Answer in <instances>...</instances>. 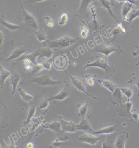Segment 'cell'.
<instances>
[{
	"mask_svg": "<svg viewBox=\"0 0 139 148\" xmlns=\"http://www.w3.org/2000/svg\"><path fill=\"white\" fill-rule=\"evenodd\" d=\"M133 103L130 101H127L126 103H122L117 106V113L120 116L129 118L134 123L136 124L138 121L139 113L138 111L131 112Z\"/></svg>",
	"mask_w": 139,
	"mask_h": 148,
	"instance_id": "cell-1",
	"label": "cell"
},
{
	"mask_svg": "<svg viewBox=\"0 0 139 148\" xmlns=\"http://www.w3.org/2000/svg\"><path fill=\"white\" fill-rule=\"evenodd\" d=\"M107 57L105 56L102 58L97 57L96 61L93 62L88 63L85 66L83 69H87L88 68L90 67H97L102 68L105 70L106 72V77L108 79L109 77L112 76L116 72L114 67L109 65L107 63Z\"/></svg>",
	"mask_w": 139,
	"mask_h": 148,
	"instance_id": "cell-2",
	"label": "cell"
},
{
	"mask_svg": "<svg viewBox=\"0 0 139 148\" xmlns=\"http://www.w3.org/2000/svg\"><path fill=\"white\" fill-rule=\"evenodd\" d=\"M77 40L69 36H64L55 40L49 41L47 40L45 42L47 47L51 48L66 49L72 45L76 42Z\"/></svg>",
	"mask_w": 139,
	"mask_h": 148,
	"instance_id": "cell-3",
	"label": "cell"
},
{
	"mask_svg": "<svg viewBox=\"0 0 139 148\" xmlns=\"http://www.w3.org/2000/svg\"><path fill=\"white\" fill-rule=\"evenodd\" d=\"M114 52H116L118 54L121 53H124L123 51L121 49L120 46H108L103 43L99 44L92 50L91 51V52L92 53L95 54L96 53H101L105 55L106 57H108L112 53Z\"/></svg>",
	"mask_w": 139,
	"mask_h": 148,
	"instance_id": "cell-4",
	"label": "cell"
},
{
	"mask_svg": "<svg viewBox=\"0 0 139 148\" xmlns=\"http://www.w3.org/2000/svg\"><path fill=\"white\" fill-rule=\"evenodd\" d=\"M30 84L36 86H54L61 85L63 83L61 81L53 80L49 75H43L40 76L35 77L29 82Z\"/></svg>",
	"mask_w": 139,
	"mask_h": 148,
	"instance_id": "cell-5",
	"label": "cell"
},
{
	"mask_svg": "<svg viewBox=\"0 0 139 148\" xmlns=\"http://www.w3.org/2000/svg\"><path fill=\"white\" fill-rule=\"evenodd\" d=\"M20 11L22 18L26 23L28 24L29 26L34 29L35 30L40 29L38 22L34 16L33 14L27 11L23 5H21Z\"/></svg>",
	"mask_w": 139,
	"mask_h": 148,
	"instance_id": "cell-6",
	"label": "cell"
},
{
	"mask_svg": "<svg viewBox=\"0 0 139 148\" xmlns=\"http://www.w3.org/2000/svg\"><path fill=\"white\" fill-rule=\"evenodd\" d=\"M69 75L72 84L77 89L80 91L83 92L87 95L91 96L94 99H99V98L93 95H92L89 93L86 90V85L85 81L84 79L82 78L79 76H73L71 75Z\"/></svg>",
	"mask_w": 139,
	"mask_h": 148,
	"instance_id": "cell-7",
	"label": "cell"
},
{
	"mask_svg": "<svg viewBox=\"0 0 139 148\" xmlns=\"http://www.w3.org/2000/svg\"><path fill=\"white\" fill-rule=\"evenodd\" d=\"M77 138L79 141L90 144L93 147H94L95 145L101 139V138L98 137L95 135L85 131L77 137Z\"/></svg>",
	"mask_w": 139,
	"mask_h": 148,
	"instance_id": "cell-8",
	"label": "cell"
},
{
	"mask_svg": "<svg viewBox=\"0 0 139 148\" xmlns=\"http://www.w3.org/2000/svg\"><path fill=\"white\" fill-rule=\"evenodd\" d=\"M93 103L89 98L85 103L80 107L78 112V116L82 119L86 118H89L92 114V109L93 107Z\"/></svg>",
	"mask_w": 139,
	"mask_h": 148,
	"instance_id": "cell-9",
	"label": "cell"
},
{
	"mask_svg": "<svg viewBox=\"0 0 139 148\" xmlns=\"http://www.w3.org/2000/svg\"><path fill=\"white\" fill-rule=\"evenodd\" d=\"M93 1L94 0H82L78 11L75 16L81 19L88 18L89 13L87 10L88 8Z\"/></svg>",
	"mask_w": 139,
	"mask_h": 148,
	"instance_id": "cell-10",
	"label": "cell"
},
{
	"mask_svg": "<svg viewBox=\"0 0 139 148\" xmlns=\"http://www.w3.org/2000/svg\"><path fill=\"white\" fill-rule=\"evenodd\" d=\"M129 138V134L127 132L123 131L118 133L114 143V147L116 148H125L126 141Z\"/></svg>",
	"mask_w": 139,
	"mask_h": 148,
	"instance_id": "cell-11",
	"label": "cell"
},
{
	"mask_svg": "<svg viewBox=\"0 0 139 148\" xmlns=\"http://www.w3.org/2000/svg\"><path fill=\"white\" fill-rule=\"evenodd\" d=\"M109 99L114 106H119L124 103L123 96L122 92L120 88L118 87L114 92H111Z\"/></svg>",
	"mask_w": 139,
	"mask_h": 148,
	"instance_id": "cell-12",
	"label": "cell"
},
{
	"mask_svg": "<svg viewBox=\"0 0 139 148\" xmlns=\"http://www.w3.org/2000/svg\"><path fill=\"white\" fill-rule=\"evenodd\" d=\"M59 119L61 123L62 130L65 132H75L78 130L77 124L74 122L70 121L63 119V118L57 116Z\"/></svg>",
	"mask_w": 139,
	"mask_h": 148,
	"instance_id": "cell-13",
	"label": "cell"
},
{
	"mask_svg": "<svg viewBox=\"0 0 139 148\" xmlns=\"http://www.w3.org/2000/svg\"><path fill=\"white\" fill-rule=\"evenodd\" d=\"M30 51L28 50L25 47H21L17 48L14 50L12 53V54L10 55L9 58H8L4 59L3 60L6 62H10V61L13 60H16V59H19L21 57L23 56V55L25 53Z\"/></svg>",
	"mask_w": 139,
	"mask_h": 148,
	"instance_id": "cell-14",
	"label": "cell"
},
{
	"mask_svg": "<svg viewBox=\"0 0 139 148\" xmlns=\"http://www.w3.org/2000/svg\"><path fill=\"white\" fill-rule=\"evenodd\" d=\"M90 8L92 13L93 16L94 18V19L90 22L89 23H88V27L89 28L90 30L92 32H97L99 31L100 29V24L99 22L96 19V14H95L96 12V8L92 5H90Z\"/></svg>",
	"mask_w": 139,
	"mask_h": 148,
	"instance_id": "cell-15",
	"label": "cell"
},
{
	"mask_svg": "<svg viewBox=\"0 0 139 148\" xmlns=\"http://www.w3.org/2000/svg\"><path fill=\"white\" fill-rule=\"evenodd\" d=\"M20 80L21 77L17 72H14L10 76V82L13 88V90L12 93V96L14 95L17 91V88Z\"/></svg>",
	"mask_w": 139,
	"mask_h": 148,
	"instance_id": "cell-16",
	"label": "cell"
},
{
	"mask_svg": "<svg viewBox=\"0 0 139 148\" xmlns=\"http://www.w3.org/2000/svg\"><path fill=\"white\" fill-rule=\"evenodd\" d=\"M118 126L117 125H114L111 126L105 127L98 130H95L92 134L94 135L105 134H110L114 132H115L118 131Z\"/></svg>",
	"mask_w": 139,
	"mask_h": 148,
	"instance_id": "cell-17",
	"label": "cell"
},
{
	"mask_svg": "<svg viewBox=\"0 0 139 148\" xmlns=\"http://www.w3.org/2000/svg\"><path fill=\"white\" fill-rule=\"evenodd\" d=\"M77 127L79 130H81L92 134H93L95 131L92 128L88 121L86 119H82L79 124L77 125Z\"/></svg>",
	"mask_w": 139,
	"mask_h": 148,
	"instance_id": "cell-18",
	"label": "cell"
},
{
	"mask_svg": "<svg viewBox=\"0 0 139 148\" xmlns=\"http://www.w3.org/2000/svg\"><path fill=\"white\" fill-rule=\"evenodd\" d=\"M42 126L44 128L50 129L56 132H63L62 130L61 123L60 121L55 120L52 123H47L43 125Z\"/></svg>",
	"mask_w": 139,
	"mask_h": 148,
	"instance_id": "cell-19",
	"label": "cell"
},
{
	"mask_svg": "<svg viewBox=\"0 0 139 148\" xmlns=\"http://www.w3.org/2000/svg\"><path fill=\"white\" fill-rule=\"evenodd\" d=\"M67 87L63 89L59 93L55 96H52L50 97L47 98L48 101H50L56 99L59 101H62L65 99L70 96V92L69 91V89Z\"/></svg>",
	"mask_w": 139,
	"mask_h": 148,
	"instance_id": "cell-20",
	"label": "cell"
},
{
	"mask_svg": "<svg viewBox=\"0 0 139 148\" xmlns=\"http://www.w3.org/2000/svg\"><path fill=\"white\" fill-rule=\"evenodd\" d=\"M0 70H1L0 86L1 88H3L5 86L6 80L10 76L11 74L10 72L6 69L1 64L0 65Z\"/></svg>",
	"mask_w": 139,
	"mask_h": 148,
	"instance_id": "cell-21",
	"label": "cell"
},
{
	"mask_svg": "<svg viewBox=\"0 0 139 148\" xmlns=\"http://www.w3.org/2000/svg\"><path fill=\"white\" fill-rule=\"evenodd\" d=\"M99 1L101 6L103 8L107 9L109 13L111 16L113 18L116 20V21L118 22L116 16L115 15L113 12L112 7L114 5L112 4V3L109 0H99Z\"/></svg>",
	"mask_w": 139,
	"mask_h": 148,
	"instance_id": "cell-22",
	"label": "cell"
},
{
	"mask_svg": "<svg viewBox=\"0 0 139 148\" xmlns=\"http://www.w3.org/2000/svg\"><path fill=\"white\" fill-rule=\"evenodd\" d=\"M98 81L102 86L107 89L111 92H114L117 88L118 87V86L116 85L115 84L110 81L108 80L107 79H100L98 80Z\"/></svg>",
	"mask_w": 139,
	"mask_h": 148,
	"instance_id": "cell-23",
	"label": "cell"
},
{
	"mask_svg": "<svg viewBox=\"0 0 139 148\" xmlns=\"http://www.w3.org/2000/svg\"><path fill=\"white\" fill-rule=\"evenodd\" d=\"M39 50L40 53L39 59L44 57L47 58L48 59H50L54 55V51H53L52 49L47 46L44 47L39 48Z\"/></svg>",
	"mask_w": 139,
	"mask_h": 148,
	"instance_id": "cell-24",
	"label": "cell"
},
{
	"mask_svg": "<svg viewBox=\"0 0 139 148\" xmlns=\"http://www.w3.org/2000/svg\"><path fill=\"white\" fill-rule=\"evenodd\" d=\"M0 23L7 29L11 31H15L21 28V26L9 23L5 19L4 15L1 16Z\"/></svg>",
	"mask_w": 139,
	"mask_h": 148,
	"instance_id": "cell-25",
	"label": "cell"
},
{
	"mask_svg": "<svg viewBox=\"0 0 139 148\" xmlns=\"http://www.w3.org/2000/svg\"><path fill=\"white\" fill-rule=\"evenodd\" d=\"M17 91L23 99L27 102H30L34 99L33 96L25 92L21 88H18Z\"/></svg>",
	"mask_w": 139,
	"mask_h": 148,
	"instance_id": "cell-26",
	"label": "cell"
},
{
	"mask_svg": "<svg viewBox=\"0 0 139 148\" xmlns=\"http://www.w3.org/2000/svg\"><path fill=\"white\" fill-rule=\"evenodd\" d=\"M139 17V10H135L133 8L132 10L130 12L128 15L125 17L123 18V21H127L129 23H131L133 20L135 18Z\"/></svg>",
	"mask_w": 139,
	"mask_h": 148,
	"instance_id": "cell-27",
	"label": "cell"
},
{
	"mask_svg": "<svg viewBox=\"0 0 139 148\" xmlns=\"http://www.w3.org/2000/svg\"><path fill=\"white\" fill-rule=\"evenodd\" d=\"M40 55L39 51L38 49L36 51L33 53H32L23 56L19 59V61L22 60L23 59L25 58H28L30 59L31 60H32L35 65H36L38 63L36 61L37 57L40 56Z\"/></svg>",
	"mask_w": 139,
	"mask_h": 148,
	"instance_id": "cell-28",
	"label": "cell"
},
{
	"mask_svg": "<svg viewBox=\"0 0 139 148\" xmlns=\"http://www.w3.org/2000/svg\"><path fill=\"white\" fill-rule=\"evenodd\" d=\"M22 60L25 70L27 71H33L35 65L32 61L28 58H25Z\"/></svg>",
	"mask_w": 139,
	"mask_h": 148,
	"instance_id": "cell-29",
	"label": "cell"
},
{
	"mask_svg": "<svg viewBox=\"0 0 139 148\" xmlns=\"http://www.w3.org/2000/svg\"><path fill=\"white\" fill-rule=\"evenodd\" d=\"M36 105L33 104L31 105L30 109H29L28 118H27L26 121L25 125H27L30 123L32 119L34 118V116L35 115L36 112Z\"/></svg>",
	"mask_w": 139,
	"mask_h": 148,
	"instance_id": "cell-30",
	"label": "cell"
},
{
	"mask_svg": "<svg viewBox=\"0 0 139 148\" xmlns=\"http://www.w3.org/2000/svg\"><path fill=\"white\" fill-rule=\"evenodd\" d=\"M133 5L131 3L127 1L124 3L122 9V14L123 16V18L125 17L130 12L133 8Z\"/></svg>",
	"mask_w": 139,
	"mask_h": 148,
	"instance_id": "cell-31",
	"label": "cell"
},
{
	"mask_svg": "<svg viewBox=\"0 0 139 148\" xmlns=\"http://www.w3.org/2000/svg\"><path fill=\"white\" fill-rule=\"evenodd\" d=\"M34 33L36 36L37 38L40 42L46 41L47 39L46 33L44 31L39 29L38 30H35Z\"/></svg>",
	"mask_w": 139,
	"mask_h": 148,
	"instance_id": "cell-32",
	"label": "cell"
},
{
	"mask_svg": "<svg viewBox=\"0 0 139 148\" xmlns=\"http://www.w3.org/2000/svg\"><path fill=\"white\" fill-rule=\"evenodd\" d=\"M123 94L127 97V101H130L131 98L133 95V90L131 88H120Z\"/></svg>",
	"mask_w": 139,
	"mask_h": 148,
	"instance_id": "cell-33",
	"label": "cell"
},
{
	"mask_svg": "<svg viewBox=\"0 0 139 148\" xmlns=\"http://www.w3.org/2000/svg\"><path fill=\"white\" fill-rule=\"evenodd\" d=\"M90 29L88 27L82 26L80 28V36L82 38L85 39L88 36Z\"/></svg>",
	"mask_w": 139,
	"mask_h": 148,
	"instance_id": "cell-34",
	"label": "cell"
},
{
	"mask_svg": "<svg viewBox=\"0 0 139 148\" xmlns=\"http://www.w3.org/2000/svg\"><path fill=\"white\" fill-rule=\"evenodd\" d=\"M68 15L67 13L65 12L60 17L58 21V24L60 26H63L66 24L68 21Z\"/></svg>",
	"mask_w": 139,
	"mask_h": 148,
	"instance_id": "cell-35",
	"label": "cell"
},
{
	"mask_svg": "<svg viewBox=\"0 0 139 148\" xmlns=\"http://www.w3.org/2000/svg\"><path fill=\"white\" fill-rule=\"evenodd\" d=\"M85 77L88 84L90 86H93L94 85L95 79L92 76V75L89 74H87L85 75Z\"/></svg>",
	"mask_w": 139,
	"mask_h": 148,
	"instance_id": "cell-36",
	"label": "cell"
},
{
	"mask_svg": "<svg viewBox=\"0 0 139 148\" xmlns=\"http://www.w3.org/2000/svg\"><path fill=\"white\" fill-rule=\"evenodd\" d=\"M45 20L47 25L49 27L52 28L54 26V21L50 17L48 16H45Z\"/></svg>",
	"mask_w": 139,
	"mask_h": 148,
	"instance_id": "cell-37",
	"label": "cell"
},
{
	"mask_svg": "<svg viewBox=\"0 0 139 148\" xmlns=\"http://www.w3.org/2000/svg\"><path fill=\"white\" fill-rule=\"evenodd\" d=\"M128 83L134 85L139 89V77H133L128 81Z\"/></svg>",
	"mask_w": 139,
	"mask_h": 148,
	"instance_id": "cell-38",
	"label": "cell"
},
{
	"mask_svg": "<svg viewBox=\"0 0 139 148\" xmlns=\"http://www.w3.org/2000/svg\"><path fill=\"white\" fill-rule=\"evenodd\" d=\"M44 69V67L43 64L38 63L36 64L35 65L34 68V69L32 72L34 73H37L41 72Z\"/></svg>",
	"mask_w": 139,
	"mask_h": 148,
	"instance_id": "cell-39",
	"label": "cell"
},
{
	"mask_svg": "<svg viewBox=\"0 0 139 148\" xmlns=\"http://www.w3.org/2000/svg\"><path fill=\"white\" fill-rule=\"evenodd\" d=\"M44 69H46V70H50L52 68V62L51 61H49V60L45 61L42 63Z\"/></svg>",
	"mask_w": 139,
	"mask_h": 148,
	"instance_id": "cell-40",
	"label": "cell"
},
{
	"mask_svg": "<svg viewBox=\"0 0 139 148\" xmlns=\"http://www.w3.org/2000/svg\"><path fill=\"white\" fill-rule=\"evenodd\" d=\"M103 148H112V143L109 140L106 139L104 141L102 144Z\"/></svg>",
	"mask_w": 139,
	"mask_h": 148,
	"instance_id": "cell-41",
	"label": "cell"
},
{
	"mask_svg": "<svg viewBox=\"0 0 139 148\" xmlns=\"http://www.w3.org/2000/svg\"><path fill=\"white\" fill-rule=\"evenodd\" d=\"M49 105V101L47 100L46 99L40 105L39 108V109H46L48 108Z\"/></svg>",
	"mask_w": 139,
	"mask_h": 148,
	"instance_id": "cell-42",
	"label": "cell"
},
{
	"mask_svg": "<svg viewBox=\"0 0 139 148\" xmlns=\"http://www.w3.org/2000/svg\"><path fill=\"white\" fill-rule=\"evenodd\" d=\"M117 27L119 29L121 32L123 33V34H125L126 32L125 29L122 23H120L119 22H118V23L117 24Z\"/></svg>",
	"mask_w": 139,
	"mask_h": 148,
	"instance_id": "cell-43",
	"label": "cell"
},
{
	"mask_svg": "<svg viewBox=\"0 0 139 148\" xmlns=\"http://www.w3.org/2000/svg\"><path fill=\"white\" fill-rule=\"evenodd\" d=\"M136 48L137 50L136 51L133 52L132 54L133 56H139V45H136ZM137 66L139 65V61L136 64Z\"/></svg>",
	"mask_w": 139,
	"mask_h": 148,
	"instance_id": "cell-44",
	"label": "cell"
},
{
	"mask_svg": "<svg viewBox=\"0 0 139 148\" xmlns=\"http://www.w3.org/2000/svg\"><path fill=\"white\" fill-rule=\"evenodd\" d=\"M121 32L120 31L119 29L117 27L116 28L113 30L112 32V34L113 36H116L117 35L119 34Z\"/></svg>",
	"mask_w": 139,
	"mask_h": 148,
	"instance_id": "cell-45",
	"label": "cell"
},
{
	"mask_svg": "<svg viewBox=\"0 0 139 148\" xmlns=\"http://www.w3.org/2000/svg\"><path fill=\"white\" fill-rule=\"evenodd\" d=\"M4 40V37L2 31H1L0 32V46H1V47H2V44L3 43Z\"/></svg>",
	"mask_w": 139,
	"mask_h": 148,
	"instance_id": "cell-46",
	"label": "cell"
},
{
	"mask_svg": "<svg viewBox=\"0 0 139 148\" xmlns=\"http://www.w3.org/2000/svg\"><path fill=\"white\" fill-rule=\"evenodd\" d=\"M128 1L133 5H136L139 8V0H128Z\"/></svg>",
	"mask_w": 139,
	"mask_h": 148,
	"instance_id": "cell-47",
	"label": "cell"
},
{
	"mask_svg": "<svg viewBox=\"0 0 139 148\" xmlns=\"http://www.w3.org/2000/svg\"><path fill=\"white\" fill-rule=\"evenodd\" d=\"M44 1L45 0H26V2L30 4L41 2L43 1Z\"/></svg>",
	"mask_w": 139,
	"mask_h": 148,
	"instance_id": "cell-48",
	"label": "cell"
},
{
	"mask_svg": "<svg viewBox=\"0 0 139 148\" xmlns=\"http://www.w3.org/2000/svg\"><path fill=\"white\" fill-rule=\"evenodd\" d=\"M27 147L28 148H33L34 147L33 143L32 142H29L26 145Z\"/></svg>",
	"mask_w": 139,
	"mask_h": 148,
	"instance_id": "cell-49",
	"label": "cell"
},
{
	"mask_svg": "<svg viewBox=\"0 0 139 148\" xmlns=\"http://www.w3.org/2000/svg\"><path fill=\"white\" fill-rule=\"evenodd\" d=\"M116 1L120 3H125L126 2L128 1V0H116Z\"/></svg>",
	"mask_w": 139,
	"mask_h": 148,
	"instance_id": "cell-50",
	"label": "cell"
},
{
	"mask_svg": "<svg viewBox=\"0 0 139 148\" xmlns=\"http://www.w3.org/2000/svg\"><path fill=\"white\" fill-rule=\"evenodd\" d=\"M109 1H110L113 5H114V3L115 1H116V0H109Z\"/></svg>",
	"mask_w": 139,
	"mask_h": 148,
	"instance_id": "cell-51",
	"label": "cell"
},
{
	"mask_svg": "<svg viewBox=\"0 0 139 148\" xmlns=\"http://www.w3.org/2000/svg\"></svg>",
	"mask_w": 139,
	"mask_h": 148,
	"instance_id": "cell-52",
	"label": "cell"
}]
</instances>
